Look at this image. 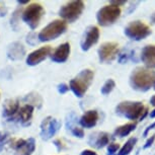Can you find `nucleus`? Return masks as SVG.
Returning a JSON list of instances; mask_svg holds the SVG:
<instances>
[{
  "mask_svg": "<svg viewBox=\"0 0 155 155\" xmlns=\"http://www.w3.org/2000/svg\"><path fill=\"white\" fill-rule=\"evenodd\" d=\"M154 140H155V135H152V136L150 137V138H149V139L147 140V142H146V144H145L144 146H143V148H144V149L149 148L152 144H153Z\"/></svg>",
  "mask_w": 155,
  "mask_h": 155,
  "instance_id": "obj_30",
  "label": "nucleus"
},
{
  "mask_svg": "<svg viewBox=\"0 0 155 155\" xmlns=\"http://www.w3.org/2000/svg\"><path fill=\"white\" fill-rule=\"evenodd\" d=\"M80 155H96L95 152H93L92 150H83L82 152H81Z\"/></svg>",
  "mask_w": 155,
  "mask_h": 155,
  "instance_id": "obj_35",
  "label": "nucleus"
},
{
  "mask_svg": "<svg viewBox=\"0 0 155 155\" xmlns=\"http://www.w3.org/2000/svg\"><path fill=\"white\" fill-rule=\"evenodd\" d=\"M134 53H135L134 51L123 52V53L120 55V57H119V62L121 63V64H125L126 62H128V60L130 59V58H132L134 56V55H133Z\"/></svg>",
  "mask_w": 155,
  "mask_h": 155,
  "instance_id": "obj_25",
  "label": "nucleus"
},
{
  "mask_svg": "<svg viewBox=\"0 0 155 155\" xmlns=\"http://www.w3.org/2000/svg\"><path fill=\"white\" fill-rule=\"evenodd\" d=\"M150 20H151V23L152 25H155V12L152 13V15L150 17Z\"/></svg>",
  "mask_w": 155,
  "mask_h": 155,
  "instance_id": "obj_36",
  "label": "nucleus"
},
{
  "mask_svg": "<svg viewBox=\"0 0 155 155\" xmlns=\"http://www.w3.org/2000/svg\"><path fill=\"white\" fill-rule=\"evenodd\" d=\"M6 54H7V58L11 61L20 60L25 55V48L21 43L13 42L8 46Z\"/></svg>",
  "mask_w": 155,
  "mask_h": 155,
  "instance_id": "obj_16",
  "label": "nucleus"
},
{
  "mask_svg": "<svg viewBox=\"0 0 155 155\" xmlns=\"http://www.w3.org/2000/svg\"><path fill=\"white\" fill-rule=\"evenodd\" d=\"M115 87H116L115 80H114V79H107L106 82H104V85H102L101 91V93L104 95H107V94H110V93L113 91Z\"/></svg>",
  "mask_w": 155,
  "mask_h": 155,
  "instance_id": "obj_23",
  "label": "nucleus"
},
{
  "mask_svg": "<svg viewBox=\"0 0 155 155\" xmlns=\"http://www.w3.org/2000/svg\"><path fill=\"white\" fill-rule=\"evenodd\" d=\"M68 90H69V86L66 85L65 83H61V84L58 85V91H59V93H61V94L66 93Z\"/></svg>",
  "mask_w": 155,
  "mask_h": 155,
  "instance_id": "obj_29",
  "label": "nucleus"
},
{
  "mask_svg": "<svg viewBox=\"0 0 155 155\" xmlns=\"http://www.w3.org/2000/svg\"><path fill=\"white\" fill-rule=\"evenodd\" d=\"M70 131H71V133L73 134V136H75V137H77V138H83L84 137V132H83V130L81 128L79 127H73L70 129Z\"/></svg>",
  "mask_w": 155,
  "mask_h": 155,
  "instance_id": "obj_27",
  "label": "nucleus"
},
{
  "mask_svg": "<svg viewBox=\"0 0 155 155\" xmlns=\"http://www.w3.org/2000/svg\"><path fill=\"white\" fill-rule=\"evenodd\" d=\"M19 14H20V10L19 9H16L15 11L13 12L12 16H11V19H10V25L11 27L14 31L17 30V25H18V17H19Z\"/></svg>",
  "mask_w": 155,
  "mask_h": 155,
  "instance_id": "obj_24",
  "label": "nucleus"
},
{
  "mask_svg": "<svg viewBox=\"0 0 155 155\" xmlns=\"http://www.w3.org/2000/svg\"><path fill=\"white\" fill-rule=\"evenodd\" d=\"M119 53V45L114 42L104 43L99 47L97 54L99 62L104 64H110L116 59Z\"/></svg>",
  "mask_w": 155,
  "mask_h": 155,
  "instance_id": "obj_9",
  "label": "nucleus"
},
{
  "mask_svg": "<svg viewBox=\"0 0 155 155\" xmlns=\"http://www.w3.org/2000/svg\"><path fill=\"white\" fill-rule=\"evenodd\" d=\"M124 4H126L125 0H122V1H110V5H113V6H116V7L122 6V5H124Z\"/></svg>",
  "mask_w": 155,
  "mask_h": 155,
  "instance_id": "obj_31",
  "label": "nucleus"
},
{
  "mask_svg": "<svg viewBox=\"0 0 155 155\" xmlns=\"http://www.w3.org/2000/svg\"><path fill=\"white\" fill-rule=\"evenodd\" d=\"M94 72L90 69H84L81 72L78 73L73 79L70 81L69 88L72 90L73 93L77 97H83L86 91L88 90L89 86L91 85Z\"/></svg>",
  "mask_w": 155,
  "mask_h": 155,
  "instance_id": "obj_2",
  "label": "nucleus"
},
{
  "mask_svg": "<svg viewBox=\"0 0 155 155\" xmlns=\"http://www.w3.org/2000/svg\"><path fill=\"white\" fill-rule=\"evenodd\" d=\"M136 143H137V138H135V137L130 138L127 142L125 143L124 146L120 149V151L118 152V155H128V154H130V152L133 150L134 147H135Z\"/></svg>",
  "mask_w": 155,
  "mask_h": 155,
  "instance_id": "obj_22",
  "label": "nucleus"
},
{
  "mask_svg": "<svg viewBox=\"0 0 155 155\" xmlns=\"http://www.w3.org/2000/svg\"><path fill=\"white\" fill-rule=\"evenodd\" d=\"M45 14L44 7L40 3L34 2V3L28 4L27 8L22 12V20L30 27L31 30L38 28L40 25L41 19Z\"/></svg>",
  "mask_w": 155,
  "mask_h": 155,
  "instance_id": "obj_6",
  "label": "nucleus"
},
{
  "mask_svg": "<svg viewBox=\"0 0 155 155\" xmlns=\"http://www.w3.org/2000/svg\"><path fill=\"white\" fill-rule=\"evenodd\" d=\"M34 106L31 104H25L21 107L18 110V119L19 122L21 123L23 126H28L31 124V119H33L34 115Z\"/></svg>",
  "mask_w": 155,
  "mask_h": 155,
  "instance_id": "obj_18",
  "label": "nucleus"
},
{
  "mask_svg": "<svg viewBox=\"0 0 155 155\" xmlns=\"http://www.w3.org/2000/svg\"><path fill=\"white\" fill-rule=\"evenodd\" d=\"M99 40V30L95 25H90L86 28L83 38L81 40L80 46L82 51H88L93 45H95Z\"/></svg>",
  "mask_w": 155,
  "mask_h": 155,
  "instance_id": "obj_11",
  "label": "nucleus"
},
{
  "mask_svg": "<svg viewBox=\"0 0 155 155\" xmlns=\"http://www.w3.org/2000/svg\"><path fill=\"white\" fill-rule=\"evenodd\" d=\"M17 3L18 4H28V1H17Z\"/></svg>",
  "mask_w": 155,
  "mask_h": 155,
  "instance_id": "obj_39",
  "label": "nucleus"
},
{
  "mask_svg": "<svg viewBox=\"0 0 155 155\" xmlns=\"http://www.w3.org/2000/svg\"><path fill=\"white\" fill-rule=\"evenodd\" d=\"M15 149V155H31L36 150V141L34 138L27 140H18L13 146Z\"/></svg>",
  "mask_w": 155,
  "mask_h": 155,
  "instance_id": "obj_13",
  "label": "nucleus"
},
{
  "mask_svg": "<svg viewBox=\"0 0 155 155\" xmlns=\"http://www.w3.org/2000/svg\"><path fill=\"white\" fill-rule=\"evenodd\" d=\"M19 110V101L18 99L10 98L7 99L4 102L3 106V117L4 118H12L13 116L16 115V113H18Z\"/></svg>",
  "mask_w": 155,
  "mask_h": 155,
  "instance_id": "obj_19",
  "label": "nucleus"
},
{
  "mask_svg": "<svg viewBox=\"0 0 155 155\" xmlns=\"http://www.w3.org/2000/svg\"><path fill=\"white\" fill-rule=\"evenodd\" d=\"M54 145H55V146H56V147H57L58 151H60L61 149L63 148V146H62V142H61L59 139L55 140V141H54Z\"/></svg>",
  "mask_w": 155,
  "mask_h": 155,
  "instance_id": "obj_34",
  "label": "nucleus"
},
{
  "mask_svg": "<svg viewBox=\"0 0 155 155\" xmlns=\"http://www.w3.org/2000/svg\"><path fill=\"white\" fill-rule=\"evenodd\" d=\"M52 53V48L50 46H45L42 48L36 50L28 54L27 58V64L28 66H37L41 62H43L47 57L50 56Z\"/></svg>",
  "mask_w": 155,
  "mask_h": 155,
  "instance_id": "obj_12",
  "label": "nucleus"
},
{
  "mask_svg": "<svg viewBox=\"0 0 155 155\" xmlns=\"http://www.w3.org/2000/svg\"><path fill=\"white\" fill-rule=\"evenodd\" d=\"M70 51H71L70 44L69 43H64V44H62V45H60L59 47H58L53 53L51 54V60L53 61V62H56V63L66 62L67 59H68V57H69V55H70Z\"/></svg>",
  "mask_w": 155,
  "mask_h": 155,
  "instance_id": "obj_15",
  "label": "nucleus"
},
{
  "mask_svg": "<svg viewBox=\"0 0 155 155\" xmlns=\"http://www.w3.org/2000/svg\"><path fill=\"white\" fill-rule=\"evenodd\" d=\"M120 15H121L120 7L113 6V5H106L97 11L96 19H97L98 25L101 27H110L119 19Z\"/></svg>",
  "mask_w": 155,
  "mask_h": 155,
  "instance_id": "obj_8",
  "label": "nucleus"
},
{
  "mask_svg": "<svg viewBox=\"0 0 155 155\" xmlns=\"http://www.w3.org/2000/svg\"><path fill=\"white\" fill-rule=\"evenodd\" d=\"M8 139H9V134L6 132H0V152L2 151V149L6 145Z\"/></svg>",
  "mask_w": 155,
  "mask_h": 155,
  "instance_id": "obj_26",
  "label": "nucleus"
},
{
  "mask_svg": "<svg viewBox=\"0 0 155 155\" xmlns=\"http://www.w3.org/2000/svg\"><path fill=\"white\" fill-rule=\"evenodd\" d=\"M153 88H154V89H155V85H154V86H153Z\"/></svg>",
  "mask_w": 155,
  "mask_h": 155,
  "instance_id": "obj_40",
  "label": "nucleus"
},
{
  "mask_svg": "<svg viewBox=\"0 0 155 155\" xmlns=\"http://www.w3.org/2000/svg\"><path fill=\"white\" fill-rule=\"evenodd\" d=\"M130 85L137 91H148L155 85V71L142 66L136 67L130 75Z\"/></svg>",
  "mask_w": 155,
  "mask_h": 155,
  "instance_id": "obj_1",
  "label": "nucleus"
},
{
  "mask_svg": "<svg viewBox=\"0 0 155 155\" xmlns=\"http://www.w3.org/2000/svg\"><path fill=\"white\" fill-rule=\"evenodd\" d=\"M141 60L146 68L155 69V45H147L142 49Z\"/></svg>",
  "mask_w": 155,
  "mask_h": 155,
  "instance_id": "obj_14",
  "label": "nucleus"
},
{
  "mask_svg": "<svg viewBox=\"0 0 155 155\" xmlns=\"http://www.w3.org/2000/svg\"><path fill=\"white\" fill-rule=\"evenodd\" d=\"M154 128H155V122H154V123H152V124H151L150 126H148L147 129L145 130V132H144V134H143V135H144V136H147V134H148L149 132H150L151 130H153Z\"/></svg>",
  "mask_w": 155,
  "mask_h": 155,
  "instance_id": "obj_33",
  "label": "nucleus"
},
{
  "mask_svg": "<svg viewBox=\"0 0 155 155\" xmlns=\"http://www.w3.org/2000/svg\"><path fill=\"white\" fill-rule=\"evenodd\" d=\"M97 121H98V113L95 110H90L83 114V116L79 120V123L83 128L91 129L97 124Z\"/></svg>",
  "mask_w": 155,
  "mask_h": 155,
  "instance_id": "obj_17",
  "label": "nucleus"
},
{
  "mask_svg": "<svg viewBox=\"0 0 155 155\" xmlns=\"http://www.w3.org/2000/svg\"><path fill=\"white\" fill-rule=\"evenodd\" d=\"M120 145L117 144V143H112V144L109 145L107 147V152H109V155H114L116 154V152L119 150Z\"/></svg>",
  "mask_w": 155,
  "mask_h": 155,
  "instance_id": "obj_28",
  "label": "nucleus"
},
{
  "mask_svg": "<svg viewBox=\"0 0 155 155\" xmlns=\"http://www.w3.org/2000/svg\"><path fill=\"white\" fill-rule=\"evenodd\" d=\"M60 128L61 122L52 117H47L46 119L43 120L42 124H41V138L45 141L51 139L52 137L56 135Z\"/></svg>",
  "mask_w": 155,
  "mask_h": 155,
  "instance_id": "obj_10",
  "label": "nucleus"
},
{
  "mask_svg": "<svg viewBox=\"0 0 155 155\" xmlns=\"http://www.w3.org/2000/svg\"><path fill=\"white\" fill-rule=\"evenodd\" d=\"M37 39H38V38H37L36 35H35L34 33H31V34H28V39H27V41H28V44H31V41L35 40L36 42H38Z\"/></svg>",
  "mask_w": 155,
  "mask_h": 155,
  "instance_id": "obj_32",
  "label": "nucleus"
},
{
  "mask_svg": "<svg viewBox=\"0 0 155 155\" xmlns=\"http://www.w3.org/2000/svg\"><path fill=\"white\" fill-rule=\"evenodd\" d=\"M124 33L129 39L133 41H142L150 36L152 31L150 28L143 21L135 20V21L130 22L125 28Z\"/></svg>",
  "mask_w": 155,
  "mask_h": 155,
  "instance_id": "obj_7",
  "label": "nucleus"
},
{
  "mask_svg": "<svg viewBox=\"0 0 155 155\" xmlns=\"http://www.w3.org/2000/svg\"><path fill=\"white\" fill-rule=\"evenodd\" d=\"M84 2L81 0H74V1L67 2L59 10V15L62 17L64 21L69 23L74 22L82 14L84 10Z\"/></svg>",
  "mask_w": 155,
  "mask_h": 155,
  "instance_id": "obj_5",
  "label": "nucleus"
},
{
  "mask_svg": "<svg viewBox=\"0 0 155 155\" xmlns=\"http://www.w3.org/2000/svg\"><path fill=\"white\" fill-rule=\"evenodd\" d=\"M144 110V106L141 101H126L120 102L116 107V113L119 116H122L126 119L131 120V121L141 118Z\"/></svg>",
  "mask_w": 155,
  "mask_h": 155,
  "instance_id": "obj_3",
  "label": "nucleus"
},
{
  "mask_svg": "<svg viewBox=\"0 0 155 155\" xmlns=\"http://www.w3.org/2000/svg\"><path fill=\"white\" fill-rule=\"evenodd\" d=\"M150 118L151 119H153V118H155V109L152 110V112L150 113Z\"/></svg>",
  "mask_w": 155,
  "mask_h": 155,
  "instance_id": "obj_38",
  "label": "nucleus"
},
{
  "mask_svg": "<svg viewBox=\"0 0 155 155\" xmlns=\"http://www.w3.org/2000/svg\"><path fill=\"white\" fill-rule=\"evenodd\" d=\"M89 145L94 146L95 148L101 149L104 147L110 142V135L106 132H99L94 135H91L89 140Z\"/></svg>",
  "mask_w": 155,
  "mask_h": 155,
  "instance_id": "obj_20",
  "label": "nucleus"
},
{
  "mask_svg": "<svg viewBox=\"0 0 155 155\" xmlns=\"http://www.w3.org/2000/svg\"><path fill=\"white\" fill-rule=\"evenodd\" d=\"M150 104H152V106H155V95H153L151 97V99H150Z\"/></svg>",
  "mask_w": 155,
  "mask_h": 155,
  "instance_id": "obj_37",
  "label": "nucleus"
},
{
  "mask_svg": "<svg viewBox=\"0 0 155 155\" xmlns=\"http://www.w3.org/2000/svg\"><path fill=\"white\" fill-rule=\"evenodd\" d=\"M66 30L67 22L63 19H55L40 31V34L38 35V39L40 42H49V41L56 40L61 35L65 33Z\"/></svg>",
  "mask_w": 155,
  "mask_h": 155,
  "instance_id": "obj_4",
  "label": "nucleus"
},
{
  "mask_svg": "<svg viewBox=\"0 0 155 155\" xmlns=\"http://www.w3.org/2000/svg\"><path fill=\"white\" fill-rule=\"evenodd\" d=\"M136 129V124L135 123H128V124L119 126V127L116 128L115 132H114V136L116 137H126L128 136L131 132H133Z\"/></svg>",
  "mask_w": 155,
  "mask_h": 155,
  "instance_id": "obj_21",
  "label": "nucleus"
}]
</instances>
